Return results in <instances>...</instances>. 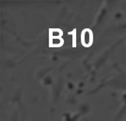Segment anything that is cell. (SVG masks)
Listing matches in <instances>:
<instances>
[{"mask_svg":"<svg viewBox=\"0 0 126 121\" xmlns=\"http://www.w3.org/2000/svg\"><path fill=\"white\" fill-rule=\"evenodd\" d=\"M62 31L59 29H51L50 30V38H61Z\"/></svg>","mask_w":126,"mask_h":121,"instance_id":"cell-3","label":"cell"},{"mask_svg":"<svg viewBox=\"0 0 126 121\" xmlns=\"http://www.w3.org/2000/svg\"><path fill=\"white\" fill-rule=\"evenodd\" d=\"M92 32L89 29H85L82 32V44H84L86 47H89L92 44Z\"/></svg>","mask_w":126,"mask_h":121,"instance_id":"cell-1","label":"cell"},{"mask_svg":"<svg viewBox=\"0 0 126 121\" xmlns=\"http://www.w3.org/2000/svg\"><path fill=\"white\" fill-rule=\"evenodd\" d=\"M51 47H60L63 45L62 38H50L49 40Z\"/></svg>","mask_w":126,"mask_h":121,"instance_id":"cell-2","label":"cell"}]
</instances>
